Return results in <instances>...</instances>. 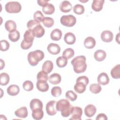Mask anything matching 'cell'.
<instances>
[{
    "label": "cell",
    "mask_w": 120,
    "mask_h": 120,
    "mask_svg": "<svg viewBox=\"0 0 120 120\" xmlns=\"http://www.w3.org/2000/svg\"><path fill=\"white\" fill-rule=\"evenodd\" d=\"M75 54V52L74 50L71 48H68L66 49L62 53V55L65 57L67 59H69L74 56Z\"/></svg>",
    "instance_id": "obj_36"
},
{
    "label": "cell",
    "mask_w": 120,
    "mask_h": 120,
    "mask_svg": "<svg viewBox=\"0 0 120 120\" xmlns=\"http://www.w3.org/2000/svg\"><path fill=\"white\" fill-rule=\"evenodd\" d=\"M36 86L37 89L41 92H46L48 91L49 88V85L47 82L42 80H37Z\"/></svg>",
    "instance_id": "obj_14"
},
{
    "label": "cell",
    "mask_w": 120,
    "mask_h": 120,
    "mask_svg": "<svg viewBox=\"0 0 120 120\" xmlns=\"http://www.w3.org/2000/svg\"><path fill=\"white\" fill-rule=\"evenodd\" d=\"M42 22L45 27L47 28H51L53 25L54 22L52 18L50 17H44Z\"/></svg>",
    "instance_id": "obj_35"
},
{
    "label": "cell",
    "mask_w": 120,
    "mask_h": 120,
    "mask_svg": "<svg viewBox=\"0 0 120 120\" xmlns=\"http://www.w3.org/2000/svg\"><path fill=\"white\" fill-rule=\"evenodd\" d=\"M51 95L54 97H58L60 96L62 93L61 88L59 86H55L51 89Z\"/></svg>",
    "instance_id": "obj_38"
},
{
    "label": "cell",
    "mask_w": 120,
    "mask_h": 120,
    "mask_svg": "<svg viewBox=\"0 0 120 120\" xmlns=\"http://www.w3.org/2000/svg\"><path fill=\"white\" fill-rule=\"evenodd\" d=\"M64 40L68 45H73L76 41V38L73 33L68 32L64 36Z\"/></svg>",
    "instance_id": "obj_18"
},
{
    "label": "cell",
    "mask_w": 120,
    "mask_h": 120,
    "mask_svg": "<svg viewBox=\"0 0 120 120\" xmlns=\"http://www.w3.org/2000/svg\"><path fill=\"white\" fill-rule=\"evenodd\" d=\"M120 65L114 66L111 71V75L114 79H119L120 77Z\"/></svg>",
    "instance_id": "obj_29"
},
{
    "label": "cell",
    "mask_w": 120,
    "mask_h": 120,
    "mask_svg": "<svg viewBox=\"0 0 120 120\" xmlns=\"http://www.w3.org/2000/svg\"><path fill=\"white\" fill-rule=\"evenodd\" d=\"M97 81L98 84L105 85L109 83L110 79L108 75L106 73L102 72L98 75Z\"/></svg>",
    "instance_id": "obj_11"
},
{
    "label": "cell",
    "mask_w": 120,
    "mask_h": 120,
    "mask_svg": "<svg viewBox=\"0 0 120 120\" xmlns=\"http://www.w3.org/2000/svg\"><path fill=\"white\" fill-rule=\"evenodd\" d=\"M22 87L25 90L30 91L33 89V84L31 81L30 80H26L23 83Z\"/></svg>",
    "instance_id": "obj_39"
},
{
    "label": "cell",
    "mask_w": 120,
    "mask_h": 120,
    "mask_svg": "<svg viewBox=\"0 0 120 120\" xmlns=\"http://www.w3.org/2000/svg\"><path fill=\"white\" fill-rule=\"evenodd\" d=\"M102 90V88L98 83H93L90 86V90L94 94H98Z\"/></svg>",
    "instance_id": "obj_34"
},
{
    "label": "cell",
    "mask_w": 120,
    "mask_h": 120,
    "mask_svg": "<svg viewBox=\"0 0 120 120\" xmlns=\"http://www.w3.org/2000/svg\"><path fill=\"white\" fill-rule=\"evenodd\" d=\"M96 120H107V117L106 116V115L103 113H99L98 114L96 118Z\"/></svg>",
    "instance_id": "obj_47"
},
{
    "label": "cell",
    "mask_w": 120,
    "mask_h": 120,
    "mask_svg": "<svg viewBox=\"0 0 120 120\" xmlns=\"http://www.w3.org/2000/svg\"><path fill=\"white\" fill-rule=\"evenodd\" d=\"M44 52L40 50L30 52L28 54V61L31 66H35L44 59Z\"/></svg>",
    "instance_id": "obj_3"
},
{
    "label": "cell",
    "mask_w": 120,
    "mask_h": 120,
    "mask_svg": "<svg viewBox=\"0 0 120 120\" xmlns=\"http://www.w3.org/2000/svg\"><path fill=\"white\" fill-rule=\"evenodd\" d=\"M32 44H29L25 43L23 40H22L21 44V47L23 50L29 49L32 46Z\"/></svg>",
    "instance_id": "obj_46"
},
{
    "label": "cell",
    "mask_w": 120,
    "mask_h": 120,
    "mask_svg": "<svg viewBox=\"0 0 120 120\" xmlns=\"http://www.w3.org/2000/svg\"><path fill=\"white\" fill-rule=\"evenodd\" d=\"M96 40L95 38L92 37H88L84 41V45L87 49H92L94 48L96 45Z\"/></svg>",
    "instance_id": "obj_19"
},
{
    "label": "cell",
    "mask_w": 120,
    "mask_h": 120,
    "mask_svg": "<svg viewBox=\"0 0 120 120\" xmlns=\"http://www.w3.org/2000/svg\"><path fill=\"white\" fill-rule=\"evenodd\" d=\"M43 106L42 101L37 98L32 99L30 103V107L31 111L38 108L42 109Z\"/></svg>",
    "instance_id": "obj_17"
},
{
    "label": "cell",
    "mask_w": 120,
    "mask_h": 120,
    "mask_svg": "<svg viewBox=\"0 0 120 120\" xmlns=\"http://www.w3.org/2000/svg\"><path fill=\"white\" fill-rule=\"evenodd\" d=\"M83 82L87 86L89 83V80L88 78L86 76H79L76 80V82Z\"/></svg>",
    "instance_id": "obj_45"
},
{
    "label": "cell",
    "mask_w": 120,
    "mask_h": 120,
    "mask_svg": "<svg viewBox=\"0 0 120 120\" xmlns=\"http://www.w3.org/2000/svg\"><path fill=\"white\" fill-rule=\"evenodd\" d=\"M62 31L59 29H55L52 30L50 34L51 38L54 41H58L61 38Z\"/></svg>",
    "instance_id": "obj_23"
},
{
    "label": "cell",
    "mask_w": 120,
    "mask_h": 120,
    "mask_svg": "<svg viewBox=\"0 0 120 120\" xmlns=\"http://www.w3.org/2000/svg\"><path fill=\"white\" fill-rule=\"evenodd\" d=\"M0 70H1L5 67V62L2 59H0Z\"/></svg>",
    "instance_id": "obj_49"
},
{
    "label": "cell",
    "mask_w": 120,
    "mask_h": 120,
    "mask_svg": "<svg viewBox=\"0 0 120 120\" xmlns=\"http://www.w3.org/2000/svg\"><path fill=\"white\" fill-rule=\"evenodd\" d=\"M60 23L64 26L71 27L75 25L76 22V18L72 15H63L60 19Z\"/></svg>",
    "instance_id": "obj_5"
},
{
    "label": "cell",
    "mask_w": 120,
    "mask_h": 120,
    "mask_svg": "<svg viewBox=\"0 0 120 120\" xmlns=\"http://www.w3.org/2000/svg\"><path fill=\"white\" fill-rule=\"evenodd\" d=\"M97 109L95 106L92 104L88 105L84 108V114L89 118L93 117L96 112Z\"/></svg>",
    "instance_id": "obj_10"
},
{
    "label": "cell",
    "mask_w": 120,
    "mask_h": 120,
    "mask_svg": "<svg viewBox=\"0 0 120 120\" xmlns=\"http://www.w3.org/2000/svg\"><path fill=\"white\" fill-rule=\"evenodd\" d=\"M55 107L57 111L61 112V114L63 117H68L71 114L70 112L72 105L67 99L59 100L56 102Z\"/></svg>",
    "instance_id": "obj_2"
},
{
    "label": "cell",
    "mask_w": 120,
    "mask_h": 120,
    "mask_svg": "<svg viewBox=\"0 0 120 120\" xmlns=\"http://www.w3.org/2000/svg\"><path fill=\"white\" fill-rule=\"evenodd\" d=\"M44 16L42 13L40 11H36L33 15V18L34 20L36 21L40 22L43 21L44 18Z\"/></svg>",
    "instance_id": "obj_42"
},
{
    "label": "cell",
    "mask_w": 120,
    "mask_h": 120,
    "mask_svg": "<svg viewBox=\"0 0 120 120\" xmlns=\"http://www.w3.org/2000/svg\"><path fill=\"white\" fill-rule=\"evenodd\" d=\"M16 116L21 118H25L28 116V112L27 108L25 106L21 107L15 112Z\"/></svg>",
    "instance_id": "obj_20"
},
{
    "label": "cell",
    "mask_w": 120,
    "mask_h": 120,
    "mask_svg": "<svg viewBox=\"0 0 120 120\" xmlns=\"http://www.w3.org/2000/svg\"><path fill=\"white\" fill-rule=\"evenodd\" d=\"M104 0H94L91 4L92 9L95 12H99L101 11L103 7Z\"/></svg>",
    "instance_id": "obj_15"
},
{
    "label": "cell",
    "mask_w": 120,
    "mask_h": 120,
    "mask_svg": "<svg viewBox=\"0 0 120 120\" xmlns=\"http://www.w3.org/2000/svg\"><path fill=\"white\" fill-rule=\"evenodd\" d=\"M72 8V5L68 0L62 1L60 5V9L62 12L68 13L70 12Z\"/></svg>",
    "instance_id": "obj_13"
},
{
    "label": "cell",
    "mask_w": 120,
    "mask_h": 120,
    "mask_svg": "<svg viewBox=\"0 0 120 120\" xmlns=\"http://www.w3.org/2000/svg\"><path fill=\"white\" fill-rule=\"evenodd\" d=\"M5 27L7 31L11 32L16 30V24L15 21L9 20L6 22L5 23Z\"/></svg>",
    "instance_id": "obj_27"
},
{
    "label": "cell",
    "mask_w": 120,
    "mask_h": 120,
    "mask_svg": "<svg viewBox=\"0 0 120 120\" xmlns=\"http://www.w3.org/2000/svg\"><path fill=\"white\" fill-rule=\"evenodd\" d=\"M56 102L55 100H51L47 103L45 106V110L47 113L50 116H53L56 114L57 110L55 108Z\"/></svg>",
    "instance_id": "obj_7"
},
{
    "label": "cell",
    "mask_w": 120,
    "mask_h": 120,
    "mask_svg": "<svg viewBox=\"0 0 120 120\" xmlns=\"http://www.w3.org/2000/svg\"><path fill=\"white\" fill-rule=\"evenodd\" d=\"M21 9V5L17 1H9L5 5V10L9 13H18Z\"/></svg>",
    "instance_id": "obj_4"
},
{
    "label": "cell",
    "mask_w": 120,
    "mask_h": 120,
    "mask_svg": "<svg viewBox=\"0 0 120 120\" xmlns=\"http://www.w3.org/2000/svg\"><path fill=\"white\" fill-rule=\"evenodd\" d=\"M100 37L103 42L109 43L113 40V35L112 32L110 30H104L101 34Z\"/></svg>",
    "instance_id": "obj_9"
},
{
    "label": "cell",
    "mask_w": 120,
    "mask_h": 120,
    "mask_svg": "<svg viewBox=\"0 0 120 120\" xmlns=\"http://www.w3.org/2000/svg\"><path fill=\"white\" fill-rule=\"evenodd\" d=\"M73 67V69L76 73H83L87 68L86 58L83 55L78 56L75 57L71 62Z\"/></svg>",
    "instance_id": "obj_1"
},
{
    "label": "cell",
    "mask_w": 120,
    "mask_h": 120,
    "mask_svg": "<svg viewBox=\"0 0 120 120\" xmlns=\"http://www.w3.org/2000/svg\"><path fill=\"white\" fill-rule=\"evenodd\" d=\"M34 36L32 34L31 30H27L23 35V40L26 43L29 44H33V42L34 39Z\"/></svg>",
    "instance_id": "obj_16"
},
{
    "label": "cell",
    "mask_w": 120,
    "mask_h": 120,
    "mask_svg": "<svg viewBox=\"0 0 120 120\" xmlns=\"http://www.w3.org/2000/svg\"><path fill=\"white\" fill-rule=\"evenodd\" d=\"M7 92L9 95L14 96L18 95L20 92V88L17 85H10L7 89Z\"/></svg>",
    "instance_id": "obj_22"
},
{
    "label": "cell",
    "mask_w": 120,
    "mask_h": 120,
    "mask_svg": "<svg viewBox=\"0 0 120 120\" xmlns=\"http://www.w3.org/2000/svg\"><path fill=\"white\" fill-rule=\"evenodd\" d=\"M49 82L54 85L60 83L61 81V77L60 75L58 73H53L49 77Z\"/></svg>",
    "instance_id": "obj_24"
},
{
    "label": "cell",
    "mask_w": 120,
    "mask_h": 120,
    "mask_svg": "<svg viewBox=\"0 0 120 120\" xmlns=\"http://www.w3.org/2000/svg\"><path fill=\"white\" fill-rule=\"evenodd\" d=\"M39 24H40V22L36 21L35 20H30L28 22L27 26L29 30H31L34 27Z\"/></svg>",
    "instance_id": "obj_44"
},
{
    "label": "cell",
    "mask_w": 120,
    "mask_h": 120,
    "mask_svg": "<svg viewBox=\"0 0 120 120\" xmlns=\"http://www.w3.org/2000/svg\"><path fill=\"white\" fill-rule=\"evenodd\" d=\"M44 116V112L42 109L38 108L32 111V117L36 120H39L43 118Z\"/></svg>",
    "instance_id": "obj_26"
},
{
    "label": "cell",
    "mask_w": 120,
    "mask_h": 120,
    "mask_svg": "<svg viewBox=\"0 0 120 120\" xmlns=\"http://www.w3.org/2000/svg\"><path fill=\"white\" fill-rule=\"evenodd\" d=\"M10 77L6 73H2L0 75V84L2 86L7 85L9 82Z\"/></svg>",
    "instance_id": "obj_32"
},
{
    "label": "cell",
    "mask_w": 120,
    "mask_h": 120,
    "mask_svg": "<svg viewBox=\"0 0 120 120\" xmlns=\"http://www.w3.org/2000/svg\"><path fill=\"white\" fill-rule=\"evenodd\" d=\"M48 0H37L38 4L42 7H45L46 5H47L48 3Z\"/></svg>",
    "instance_id": "obj_48"
},
{
    "label": "cell",
    "mask_w": 120,
    "mask_h": 120,
    "mask_svg": "<svg viewBox=\"0 0 120 120\" xmlns=\"http://www.w3.org/2000/svg\"><path fill=\"white\" fill-rule=\"evenodd\" d=\"M31 30L34 36L38 38H40L43 36L45 33L44 28L40 24L36 26Z\"/></svg>",
    "instance_id": "obj_8"
},
{
    "label": "cell",
    "mask_w": 120,
    "mask_h": 120,
    "mask_svg": "<svg viewBox=\"0 0 120 120\" xmlns=\"http://www.w3.org/2000/svg\"><path fill=\"white\" fill-rule=\"evenodd\" d=\"M53 68V64L52 61L46 60L45 61L42 65V70L47 74L50 73L52 72Z\"/></svg>",
    "instance_id": "obj_25"
},
{
    "label": "cell",
    "mask_w": 120,
    "mask_h": 120,
    "mask_svg": "<svg viewBox=\"0 0 120 120\" xmlns=\"http://www.w3.org/2000/svg\"><path fill=\"white\" fill-rule=\"evenodd\" d=\"M66 98L71 101H75L77 98V95L72 90H68L65 94Z\"/></svg>",
    "instance_id": "obj_40"
},
{
    "label": "cell",
    "mask_w": 120,
    "mask_h": 120,
    "mask_svg": "<svg viewBox=\"0 0 120 120\" xmlns=\"http://www.w3.org/2000/svg\"><path fill=\"white\" fill-rule=\"evenodd\" d=\"M8 36L9 39L11 41L13 42H15L17 41L19 39L20 34V32L16 30L12 32H9Z\"/></svg>",
    "instance_id": "obj_30"
},
{
    "label": "cell",
    "mask_w": 120,
    "mask_h": 120,
    "mask_svg": "<svg viewBox=\"0 0 120 120\" xmlns=\"http://www.w3.org/2000/svg\"><path fill=\"white\" fill-rule=\"evenodd\" d=\"M56 64L59 68H63L68 64V59L64 56H62L59 57L56 59Z\"/></svg>",
    "instance_id": "obj_33"
},
{
    "label": "cell",
    "mask_w": 120,
    "mask_h": 120,
    "mask_svg": "<svg viewBox=\"0 0 120 120\" xmlns=\"http://www.w3.org/2000/svg\"><path fill=\"white\" fill-rule=\"evenodd\" d=\"M119 34L120 33H118L117 35L116 36V40L117 41V42L118 43H119Z\"/></svg>",
    "instance_id": "obj_50"
},
{
    "label": "cell",
    "mask_w": 120,
    "mask_h": 120,
    "mask_svg": "<svg viewBox=\"0 0 120 120\" xmlns=\"http://www.w3.org/2000/svg\"><path fill=\"white\" fill-rule=\"evenodd\" d=\"M10 44L8 41L6 40H2L0 41V50L1 51H6L8 50Z\"/></svg>",
    "instance_id": "obj_43"
},
{
    "label": "cell",
    "mask_w": 120,
    "mask_h": 120,
    "mask_svg": "<svg viewBox=\"0 0 120 120\" xmlns=\"http://www.w3.org/2000/svg\"><path fill=\"white\" fill-rule=\"evenodd\" d=\"M70 113L72 114V117L69 119V120H81V116L82 114V110L80 107L72 106Z\"/></svg>",
    "instance_id": "obj_6"
},
{
    "label": "cell",
    "mask_w": 120,
    "mask_h": 120,
    "mask_svg": "<svg viewBox=\"0 0 120 120\" xmlns=\"http://www.w3.org/2000/svg\"><path fill=\"white\" fill-rule=\"evenodd\" d=\"M86 85L83 82H76L74 86V89L78 93H82L86 90Z\"/></svg>",
    "instance_id": "obj_28"
},
{
    "label": "cell",
    "mask_w": 120,
    "mask_h": 120,
    "mask_svg": "<svg viewBox=\"0 0 120 120\" xmlns=\"http://www.w3.org/2000/svg\"><path fill=\"white\" fill-rule=\"evenodd\" d=\"M42 11L46 15H52L55 11V8L52 4L48 3L45 7H43Z\"/></svg>",
    "instance_id": "obj_31"
},
{
    "label": "cell",
    "mask_w": 120,
    "mask_h": 120,
    "mask_svg": "<svg viewBox=\"0 0 120 120\" xmlns=\"http://www.w3.org/2000/svg\"><path fill=\"white\" fill-rule=\"evenodd\" d=\"M47 49L48 52L53 55L59 54L60 51V46L57 44L50 43L47 46Z\"/></svg>",
    "instance_id": "obj_12"
},
{
    "label": "cell",
    "mask_w": 120,
    "mask_h": 120,
    "mask_svg": "<svg viewBox=\"0 0 120 120\" xmlns=\"http://www.w3.org/2000/svg\"><path fill=\"white\" fill-rule=\"evenodd\" d=\"M94 57L97 61H102L105 59L106 57V53L105 51L99 49L94 52Z\"/></svg>",
    "instance_id": "obj_21"
},
{
    "label": "cell",
    "mask_w": 120,
    "mask_h": 120,
    "mask_svg": "<svg viewBox=\"0 0 120 120\" xmlns=\"http://www.w3.org/2000/svg\"><path fill=\"white\" fill-rule=\"evenodd\" d=\"M48 78L47 74L43 70L39 71L37 75V80H42L47 82Z\"/></svg>",
    "instance_id": "obj_41"
},
{
    "label": "cell",
    "mask_w": 120,
    "mask_h": 120,
    "mask_svg": "<svg viewBox=\"0 0 120 120\" xmlns=\"http://www.w3.org/2000/svg\"><path fill=\"white\" fill-rule=\"evenodd\" d=\"M84 6L81 4H76L73 7L74 12L77 15H82L84 12Z\"/></svg>",
    "instance_id": "obj_37"
}]
</instances>
